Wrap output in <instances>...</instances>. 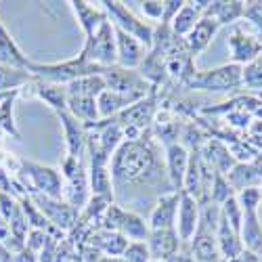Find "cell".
Instances as JSON below:
<instances>
[{
	"label": "cell",
	"instance_id": "13",
	"mask_svg": "<svg viewBox=\"0 0 262 262\" xmlns=\"http://www.w3.org/2000/svg\"><path fill=\"white\" fill-rule=\"evenodd\" d=\"M34 200V204L40 208V212L45 214V218L55 225L57 229L68 231L78 223V210L72 208L65 200H55V198H47V195H30Z\"/></svg>",
	"mask_w": 262,
	"mask_h": 262
},
{
	"label": "cell",
	"instance_id": "22",
	"mask_svg": "<svg viewBox=\"0 0 262 262\" xmlns=\"http://www.w3.org/2000/svg\"><path fill=\"white\" fill-rule=\"evenodd\" d=\"M216 244H218V252H221V258H225L227 262H231L233 258H237L244 252V244L239 233L225 221L221 214V223H218L216 229Z\"/></svg>",
	"mask_w": 262,
	"mask_h": 262
},
{
	"label": "cell",
	"instance_id": "33",
	"mask_svg": "<svg viewBox=\"0 0 262 262\" xmlns=\"http://www.w3.org/2000/svg\"><path fill=\"white\" fill-rule=\"evenodd\" d=\"M221 214H223V218L225 221L239 233L242 231V225H244V210H242V206H239V202H237V198L233 195V198L229 200V202H225L223 206H221Z\"/></svg>",
	"mask_w": 262,
	"mask_h": 262
},
{
	"label": "cell",
	"instance_id": "8",
	"mask_svg": "<svg viewBox=\"0 0 262 262\" xmlns=\"http://www.w3.org/2000/svg\"><path fill=\"white\" fill-rule=\"evenodd\" d=\"M103 78H105L107 89L128 97L133 103H139L141 99L156 93V86H151L139 70H124V68L114 65V68H109L103 74Z\"/></svg>",
	"mask_w": 262,
	"mask_h": 262
},
{
	"label": "cell",
	"instance_id": "31",
	"mask_svg": "<svg viewBox=\"0 0 262 262\" xmlns=\"http://www.w3.org/2000/svg\"><path fill=\"white\" fill-rule=\"evenodd\" d=\"M128 239L116 231H105L103 233V239H101V250L107 254V256H114V258H122V254L126 252L128 248Z\"/></svg>",
	"mask_w": 262,
	"mask_h": 262
},
{
	"label": "cell",
	"instance_id": "16",
	"mask_svg": "<svg viewBox=\"0 0 262 262\" xmlns=\"http://www.w3.org/2000/svg\"><path fill=\"white\" fill-rule=\"evenodd\" d=\"M116 47H118V68L124 70H139L149 49H145L137 38L116 28Z\"/></svg>",
	"mask_w": 262,
	"mask_h": 262
},
{
	"label": "cell",
	"instance_id": "32",
	"mask_svg": "<svg viewBox=\"0 0 262 262\" xmlns=\"http://www.w3.org/2000/svg\"><path fill=\"white\" fill-rule=\"evenodd\" d=\"M235 198L242 206L244 214H252V212H258L260 208V202H262V189L260 187H248L244 191L235 193Z\"/></svg>",
	"mask_w": 262,
	"mask_h": 262
},
{
	"label": "cell",
	"instance_id": "26",
	"mask_svg": "<svg viewBox=\"0 0 262 262\" xmlns=\"http://www.w3.org/2000/svg\"><path fill=\"white\" fill-rule=\"evenodd\" d=\"M239 237H242L244 250L262 258V223H260L258 212L244 216V225H242V231H239Z\"/></svg>",
	"mask_w": 262,
	"mask_h": 262
},
{
	"label": "cell",
	"instance_id": "18",
	"mask_svg": "<svg viewBox=\"0 0 262 262\" xmlns=\"http://www.w3.org/2000/svg\"><path fill=\"white\" fill-rule=\"evenodd\" d=\"M181 237L177 233V229H166V231H151L147 246L151 252V258L156 260H164L170 262L172 258H177L181 252Z\"/></svg>",
	"mask_w": 262,
	"mask_h": 262
},
{
	"label": "cell",
	"instance_id": "14",
	"mask_svg": "<svg viewBox=\"0 0 262 262\" xmlns=\"http://www.w3.org/2000/svg\"><path fill=\"white\" fill-rule=\"evenodd\" d=\"M181 193L179 191H170V193L162 195V198L151 206L149 231L177 229V214H179V204H181Z\"/></svg>",
	"mask_w": 262,
	"mask_h": 262
},
{
	"label": "cell",
	"instance_id": "3",
	"mask_svg": "<svg viewBox=\"0 0 262 262\" xmlns=\"http://www.w3.org/2000/svg\"><path fill=\"white\" fill-rule=\"evenodd\" d=\"M61 177H63V200L78 212L89 206L91 202V179H89V166L84 160L65 156L61 164Z\"/></svg>",
	"mask_w": 262,
	"mask_h": 262
},
{
	"label": "cell",
	"instance_id": "41",
	"mask_svg": "<svg viewBox=\"0 0 262 262\" xmlns=\"http://www.w3.org/2000/svg\"><path fill=\"white\" fill-rule=\"evenodd\" d=\"M149 262H164V260H156V258H151V260H149Z\"/></svg>",
	"mask_w": 262,
	"mask_h": 262
},
{
	"label": "cell",
	"instance_id": "7",
	"mask_svg": "<svg viewBox=\"0 0 262 262\" xmlns=\"http://www.w3.org/2000/svg\"><path fill=\"white\" fill-rule=\"evenodd\" d=\"M19 177L24 179L26 187H30L32 195H47V198L63 200V177L55 168L24 160L19 162Z\"/></svg>",
	"mask_w": 262,
	"mask_h": 262
},
{
	"label": "cell",
	"instance_id": "12",
	"mask_svg": "<svg viewBox=\"0 0 262 262\" xmlns=\"http://www.w3.org/2000/svg\"><path fill=\"white\" fill-rule=\"evenodd\" d=\"M189 160H191V151L183 143L172 141V143H166L164 145V164H166L168 181H170L172 189L179 191V193L185 187V177H187Z\"/></svg>",
	"mask_w": 262,
	"mask_h": 262
},
{
	"label": "cell",
	"instance_id": "34",
	"mask_svg": "<svg viewBox=\"0 0 262 262\" xmlns=\"http://www.w3.org/2000/svg\"><path fill=\"white\" fill-rule=\"evenodd\" d=\"M244 21L252 26V30L262 36V0H250L244 3Z\"/></svg>",
	"mask_w": 262,
	"mask_h": 262
},
{
	"label": "cell",
	"instance_id": "1",
	"mask_svg": "<svg viewBox=\"0 0 262 262\" xmlns=\"http://www.w3.org/2000/svg\"><path fill=\"white\" fill-rule=\"evenodd\" d=\"M112 181L114 198H118L124 189H149L154 191L156 198L170 193L162 189V185L172 189L166 174L164 156H160L156 141L149 135L147 139L143 137L139 141H124L120 145L112 158Z\"/></svg>",
	"mask_w": 262,
	"mask_h": 262
},
{
	"label": "cell",
	"instance_id": "23",
	"mask_svg": "<svg viewBox=\"0 0 262 262\" xmlns=\"http://www.w3.org/2000/svg\"><path fill=\"white\" fill-rule=\"evenodd\" d=\"M32 89H34V95L40 101H45L55 114H61V112L68 109V86L34 80L32 82Z\"/></svg>",
	"mask_w": 262,
	"mask_h": 262
},
{
	"label": "cell",
	"instance_id": "20",
	"mask_svg": "<svg viewBox=\"0 0 262 262\" xmlns=\"http://www.w3.org/2000/svg\"><path fill=\"white\" fill-rule=\"evenodd\" d=\"M204 17L214 19L218 28L235 26L244 19V3L242 0H210Z\"/></svg>",
	"mask_w": 262,
	"mask_h": 262
},
{
	"label": "cell",
	"instance_id": "5",
	"mask_svg": "<svg viewBox=\"0 0 262 262\" xmlns=\"http://www.w3.org/2000/svg\"><path fill=\"white\" fill-rule=\"evenodd\" d=\"M86 63L101 70H109L118 65V47H116V28L112 21L105 24L89 38H84V47L78 53Z\"/></svg>",
	"mask_w": 262,
	"mask_h": 262
},
{
	"label": "cell",
	"instance_id": "43",
	"mask_svg": "<svg viewBox=\"0 0 262 262\" xmlns=\"http://www.w3.org/2000/svg\"><path fill=\"white\" fill-rule=\"evenodd\" d=\"M260 262H262V258H260Z\"/></svg>",
	"mask_w": 262,
	"mask_h": 262
},
{
	"label": "cell",
	"instance_id": "2",
	"mask_svg": "<svg viewBox=\"0 0 262 262\" xmlns=\"http://www.w3.org/2000/svg\"><path fill=\"white\" fill-rule=\"evenodd\" d=\"M30 72L36 80L68 86V84H72L80 78H86V76H103L107 70L95 68V65L86 63L80 55H76L74 59H65L59 63H34L32 61Z\"/></svg>",
	"mask_w": 262,
	"mask_h": 262
},
{
	"label": "cell",
	"instance_id": "15",
	"mask_svg": "<svg viewBox=\"0 0 262 262\" xmlns=\"http://www.w3.org/2000/svg\"><path fill=\"white\" fill-rule=\"evenodd\" d=\"M202 218V206L200 200H195L189 193H181V204H179V214H177V233L183 244H189L195 231L200 227Z\"/></svg>",
	"mask_w": 262,
	"mask_h": 262
},
{
	"label": "cell",
	"instance_id": "21",
	"mask_svg": "<svg viewBox=\"0 0 262 262\" xmlns=\"http://www.w3.org/2000/svg\"><path fill=\"white\" fill-rule=\"evenodd\" d=\"M218 30H221V28H218V24H216L214 19L202 17V19L198 21V26H195V28L185 36V45H187L189 53H191L193 57H198L200 53H204V51L212 45V40H214V36H216Z\"/></svg>",
	"mask_w": 262,
	"mask_h": 262
},
{
	"label": "cell",
	"instance_id": "27",
	"mask_svg": "<svg viewBox=\"0 0 262 262\" xmlns=\"http://www.w3.org/2000/svg\"><path fill=\"white\" fill-rule=\"evenodd\" d=\"M36 78L32 76L30 70H21V68H11V65L0 63V93L9 95V93H21V89L28 84H32Z\"/></svg>",
	"mask_w": 262,
	"mask_h": 262
},
{
	"label": "cell",
	"instance_id": "28",
	"mask_svg": "<svg viewBox=\"0 0 262 262\" xmlns=\"http://www.w3.org/2000/svg\"><path fill=\"white\" fill-rule=\"evenodd\" d=\"M97 105H99V116L101 120H112L116 116H120L124 109H128L130 105H135L128 97L112 91V89H105L99 99H97Z\"/></svg>",
	"mask_w": 262,
	"mask_h": 262
},
{
	"label": "cell",
	"instance_id": "24",
	"mask_svg": "<svg viewBox=\"0 0 262 262\" xmlns=\"http://www.w3.org/2000/svg\"><path fill=\"white\" fill-rule=\"evenodd\" d=\"M0 63L11 65V68H21V70H30V63H32L24 55V51L17 47V42L13 40V36L9 34L3 21H0Z\"/></svg>",
	"mask_w": 262,
	"mask_h": 262
},
{
	"label": "cell",
	"instance_id": "37",
	"mask_svg": "<svg viewBox=\"0 0 262 262\" xmlns=\"http://www.w3.org/2000/svg\"><path fill=\"white\" fill-rule=\"evenodd\" d=\"M124 262H149L151 260V252L147 242H130L126 252L122 254Z\"/></svg>",
	"mask_w": 262,
	"mask_h": 262
},
{
	"label": "cell",
	"instance_id": "38",
	"mask_svg": "<svg viewBox=\"0 0 262 262\" xmlns=\"http://www.w3.org/2000/svg\"><path fill=\"white\" fill-rule=\"evenodd\" d=\"M185 7V0H166V11H164V21H162V26H168L174 21V17L179 15V11Z\"/></svg>",
	"mask_w": 262,
	"mask_h": 262
},
{
	"label": "cell",
	"instance_id": "4",
	"mask_svg": "<svg viewBox=\"0 0 262 262\" xmlns=\"http://www.w3.org/2000/svg\"><path fill=\"white\" fill-rule=\"evenodd\" d=\"M101 7L105 9V13H107L109 21L114 24V28L137 38L145 49L154 47L156 28L151 26L149 21H145L143 17H139L126 3H120V0H103Z\"/></svg>",
	"mask_w": 262,
	"mask_h": 262
},
{
	"label": "cell",
	"instance_id": "36",
	"mask_svg": "<svg viewBox=\"0 0 262 262\" xmlns=\"http://www.w3.org/2000/svg\"><path fill=\"white\" fill-rule=\"evenodd\" d=\"M139 5H141L143 19L156 21L158 26H162L164 11H166V0H143V3H139Z\"/></svg>",
	"mask_w": 262,
	"mask_h": 262
},
{
	"label": "cell",
	"instance_id": "39",
	"mask_svg": "<svg viewBox=\"0 0 262 262\" xmlns=\"http://www.w3.org/2000/svg\"><path fill=\"white\" fill-rule=\"evenodd\" d=\"M231 262H260V256H256V254H252V252L244 250L242 254H239L237 258H233Z\"/></svg>",
	"mask_w": 262,
	"mask_h": 262
},
{
	"label": "cell",
	"instance_id": "6",
	"mask_svg": "<svg viewBox=\"0 0 262 262\" xmlns=\"http://www.w3.org/2000/svg\"><path fill=\"white\" fill-rule=\"evenodd\" d=\"M193 91H206V93H233L244 86V68L235 63H225L221 68L195 72L187 82Z\"/></svg>",
	"mask_w": 262,
	"mask_h": 262
},
{
	"label": "cell",
	"instance_id": "11",
	"mask_svg": "<svg viewBox=\"0 0 262 262\" xmlns=\"http://www.w3.org/2000/svg\"><path fill=\"white\" fill-rule=\"evenodd\" d=\"M57 118H59L61 128H63L65 151H68V156L84 160V156L89 154V130H86V126L80 120H76L68 109L57 114Z\"/></svg>",
	"mask_w": 262,
	"mask_h": 262
},
{
	"label": "cell",
	"instance_id": "29",
	"mask_svg": "<svg viewBox=\"0 0 262 262\" xmlns=\"http://www.w3.org/2000/svg\"><path fill=\"white\" fill-rule=\"evenodd\" d=\"M105 89H107V84H105V78L103 76H86V78H80V80L68 84V95L99 99V95Z\"/></svg>",
	"mask_w": 262,
	"mask_h": 262
},
{
	"label": "cell",
	"instance_id": "19",
	"mask_svg": "<svg viewBox=\"0 0 262 262\" xmlns=\"http://www.w3.org/2000/svg\"><path fill=\"white\" fill-rule=\"evenodd\" d=\"M210 5V0H185V7L179 11V15L174 17V21L170 24V30L185 38L195 26H198V21L204 17L206 9Z\"/></svg>",
	"mask_w": 262,
	"mask_h": 262
},
{
	"label": "cell",
	"instance_id": "35",
	"mask_svg": "<svg viewBox=\"0 0 262 262\" xmlns=\"http://www.w3.org/2000/svg\"><path fill=\"white\" fill-rule=\"evenodd\" d=\"M244 86L248 89H262V55L244 65Z\"/></svg>",
	"mask_w": 262,
	"mask_h": 262
},
{
	"label": "cell",
	"instance_id": "9",
	"mask_svg": "<svg viewBox=\"0 0 262 262\" xmlns=\"http://www.w3.org/2000/svg\"><path fill=\"white\" fill-rule=\"evenodd\" d=\"M107 231H116L124 235L128 242H147L149 239V223H145V218L133 210H126L120 204H112L105 210Z\"/></svg>",
	"mask_w": 262,
	"mask_h": 262
},
{
	"label": "cell",
	"instance_id": "40",
	"mask_svg": "<svg viewBox=\"0 0 262 262\" xmlns=\"http://www.w3.org/2000/svg\"><path fill=\"white\" fill-rule=\"evenodd\" d=\"M9 95H11V93H9ZM5 99H7V95H3V93H0V105H3V101H5Z\"/></svg>",
	"mask_w": 262,
	"mask_h": 262
},
{
	"label": "cell",
	"instance_id": "17",
	"mask_svg": "<svg viewBox=\"0 0 262 262\" xmlns=\"http://www.w3.org/2000/svg\"><path fill=\"white\" fill-rule=\"evenodd\" d=\"M76 21H78V26L82 28L84 32V38H89L93 36L105 21H109L105 9L101 7V3L93 5V3H86V0H72V3H68Z\"/></svg>",
	"mask_w": 262,
	"mask_h": 262
},
{
	"label": "cell",
	"instance_id": "10",
	"mask_svg": "<svg viewBox=\"0 0 262 262\" xmlns=\"http://www.w3.org/2000/svg\"><path fill=\"white\" fill-rule=\"evenodd\" d=\"M227 47H229L231 63L244 68V65H248L250 61H254L256 57L262 55V36L246 30L242 24H235L233 32L229 34Z\"/></svg>",
	"mask_w": 262,
	"mask_h": 262
},
{
	"label": "cell",
	"instance_id": "25",
	"mask_svg": "<svg viewBox=\"0 0 262 262\" xmlns=\"http://www.w3.org/2000/svg\"><path fill=\"white\" fill-rule=\"evenodd\" d=\"M225 177H227L229 185L233 187V191L239 193V191H244V189H248V187H260L258 183L262 181V172H260L254 164L237 162V164L225 174Z\"/></svg>",
	"mask_w": 262,
	"mask_h": 262
},
{
	"label": "cell",
	"instance_id": "30",
	"mask_svg": "<svg viewBox=\"0 0 262 262\" xmlns=\"http://www.w3.org/2000/svg\"><path fill=\"white\" fill-rule=\"evenodd\" d=\"M19 93H11L7 95V99L0 105V130L5 135L13 137V139H21V133L17 128V122H15V101H17Z\"/></svg>",
	"mask_w": 262,
	"mask_h": 262
},
{
	"label": "cell",
	"instance_id": "42",
	"mask_svg": "<svg viewBox=\"0 0 262 262\" xmlns=\"http://www.w3.org/2000/svg\"><path fill=\"white\" fill-rule=\"evenodd\" d=\"M3 135H5V133H3V130H0V143H3Z\"/></svg>",
	"mask_w": 262,
	"mask_h": 262
},
{
	"label": "cell",
	"instance_id": "44",
	"mask_svg": "<svg viewBox=\"0 0 262 262\" xmlns=\"http://www.w3.org/2000/svg\"><path fill=\"white\" fill-rule=\"evenodd\" d=\"M260 189H262V187H260Z\"/></svg>",
	"mask_w": 262,
	"mask_h": 262
}]
</instances>
